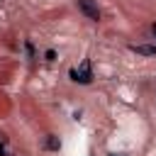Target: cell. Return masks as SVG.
<instances>
[{
    "instance_id": "cell-3",
    "label": "cell",
    "mask_w": 156,
    "mask_h": 156,
    "mask_svg": "<svg viewBox=\"0 0 156 156\" xmlns=\"http://www.w3.org/2000/svg\"><path fill=\"white\" fill-rule=\"evenodd\" d=\"M129 49L141 56H156V44H132Z\"/></svg>"
},
{
    "instance_id": "cell-7",
    "label": "cell",
    "mask_w": 156,
    "mask_h": 156,
    "mask_svg": "<svg viewBox=\"0 0 156 156\" xmlns=\"http://www.w3.org/2000/svg\"><path fill=\"white\" fill-rule=\"evenodd\" d=\"M0 156H7V151H5V146H0Z\"/></svg>"
},
{
    "instance_id": "cell-6",
    "label": "cell",
    "mask_w": 156,
    "mask_h": 156,
    "mask_svg": "<svg viewBox=\"0 0 156 156\" xmlns=\"http://www.w3.org/2000/svg\"><path fill=\"white\" fill-rule=\"evenodd\" d=\"M54 58H56V54H54V49H49L46 51V61H54Z\"/></svg>"
},
{
    "instance_id": "cell-5",
    "label": "cell",
    "mask_w": 156,
    "mask_h": 156,
    "mask_svg": "<svg viewBox=\"0 0 156 156\" xmlns=\"http://www.w3.org/2000/svg\"><path fill=\"white\" fill-rule=\"evenodd\" d=\"M24 46H27V54H29V58H32V56H34V46H32V41H27Z\"/></svg>"
},
{
    "instance_id": "cell-2",
    "label": "cell",
    "mask_w": 156,
    "mask_h": 156,
    "mask_svg": "<svg viewBox=\"0 0 156 156\" xmlns=\"http://www.w3.org/2000/svg\"><path fill=\"white\" fill-rule=\"evenodd\" d=\"M76 5H78V10H80L88 20H93V22L100 20V10H98L95 0H76Z\"/></svg>"
},
{
    "instance_id": "cell-1",
    "label": "cell",
    "mask_w": 156,
    "mask_h": 156,
    "mask_svg": "<svg viewBox=\"0 0 156 156\" xmlns=\"http://www.w3.org/2000/svg\"><path fill=\"white\" fill-rule=\"evenodd\" d=\"M68 76H71V80H76V83H80V85H88V83L93 80L90 58H83V63H80L78 68H71V71H68Z\"/></svg>"
},
{
    "instance_id": "cell-8",
    "label": "cell",
    "mask_w": 156,
    "mask_h": 156,
    "mask_svg": "<svg viewBox=\"0 0 156 156\" xmlns=\"http://www.w3.org/2000/svg\"><path fill=\"white\" fill-rule=\"evenodd\" d=\"M151 34H154V37H156V22H154V24H151Z\"/></svg>"
},
{
    "instance_id": "cell-4",
    "label": "cell",
    "mask_w": 156,
    "mask_h": 156,
    "mask_svg": "<svg viewBox=\"0 0 156 156\" xmlns=\"http://www.w3.org/2000/svg\"><path fill=\"white\" fill-rule=\"evenodd\" d=\"M46 149H49V151H58V149H61V141H58V136L49 134V136H46Z\"/></svg>"
},
{
    "instance_id": "cell-9",
    "label": "cell",
    "mask_w": 156,
    "mask_h": 156,
    "mask_svg": "<svg viewBox=\"0 0 156 156\" xmlns=\"http://www.w3.org/2000/svg\"><path fill=\"white\" fill-rule=\"evenodd\" d=\"M112 156H119V154H112Z\"/></svg>"
}]
</instances>
